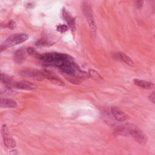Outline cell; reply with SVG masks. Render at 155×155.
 Here are the masks:
<instances>
[{
  "instance_id": "cell-7",
  "label": "cell",
  "mask_w": 155,
  "mask_h": 155,
  "mask_svg": "<svg viewBox=\"0 0 155 155\" xmlns=\"http://www.w3.org/2000/svg\"><path fill=\"white\" fill-rule=\"evenodd\" d=\"M62 16L70 28L72 33H74L76 30V21L74 18H73L65 8H62Z\"/></svg>"
},
{
  "instance_id": "cell-20",
  "label": "cell",
  "mask_w": 155,
  "mask_h": 155,
  "mask_svg": "<svg viewBox=\"0 0 155 155\" xmlns=\"http://www.w3.org/2000/svg\"><path fill=\"white\" fill-rule=\"evenodd\" d=\"M15 22H14V21H10L7 24V27H8V28H11L12 30L15 27Z\"/></svg>"
},
{
  "instance_id": "cell-10",
  "label": "cell",
  "mask_w": 155,
  "mask_h": 155,
  "mask_svg": "<svg viewBox=\"0 0 155 155\" xmlns=\"http://www.w3.org/2000/svg\"><path fill=\"white\" fill-rule=\"evenodd\" d=\"M133 82L134 84L142 88L143 89H146V90H149V89H151L154 87V84L149 82V81H144V80H140V79H133Z\"/></svg>"
},
{
  "instance_id": "cell-5",
  "label": "cell",
  "mask_w": 155,
  "mask_h": 155,
  "mask_svg": "<svg viewBox=\"0 0 155 155\" xmlns=\"http://www.w3.org/2000/svg\"><path fill=\"white\" fill-rule=\"evenodd\" d=\"M21 74L24 76L29 77L36 80H42L45 78L43 71H39L36 70H23Z\"/></svg>"
},
{
  "instance_id": "cell-14",
  "label": "cell",
  "mask_w": 155,
  "mask_h": 155,
  "mask_svg": "<svg viewBox=\"0 0 155 155\" xmlns=\"http://www.w3.org/2000/svg\"><path fill=\"white\" fill-rule=\"evenodd\" d=\"M88 73L89 77L90 78H91L92 79H93V80H95V81H102L103 79L102 77L97 71H96L94 70L89 69Z\"/></svg>"
},
{
  "instance_id": "cell-8",
  "label": "cell",
  "mask_w": 155,
  "mask_h": 155,
  "mask_svg": "<svg viewBox=\"0 0 155 155\" xmlns=\"http://www.w3.org/2000/svg\"><path fill=\"white\" fill-rule=\"evenodd\" d=\"M14 87L21 90H35L38 88V86L35 84L27 81H20L14 83Z\"/></svg>"
},
{
  "instance_id": "cell-13",
  "label": "cell",
  "mask_w": 155,
  "mask_h": 155,
  "mask_svg": "<svg viewBox=\"0 0 155 155\" xmlns=\"http://www.w3.org/2000/svg\"><path fill=\"white\" fill-rule=\"evenodd\" d=\"M1 81L7 87L10 88L12 86H14V84L13 83L12 79L8 75L4 73L1 74Z\"/></svg>"
},
{
  "instance_id": "cell-1",
  "label": "cell",
  "mask_w": 155,
  "mask_h": 155,
  "mask_svg": "<svg viewBox=\"0 0 155 155\" xmlns=\"http://www.w3.org/2000/svg\"><path fill=\"white\" fill-rule=\"evenodd\" d=\"M116 132L121 135H130L140 144H145L148 140L147 134L136 125L132 124H126L119 127L116 130Z\"/></svg>"
},
{
  "instance_id": "cell-18",
  "label": "cell",
  "mask_w": 155,
  "mask_h": 155,
  "mask_svg": "<svg viewBox=\"0 0 155 155\" xmlns=\"http://www.w3.org/2000/svg\"><path fill=\"white\" fill-rule=\"evenodd\" d=\"M143 4V1H136L134 2V5L137 8H140Z\"/></svg>"
},
{
  "instance_id": "cell-2",
  "label": "cell",
  "mask_w": 155,
  "mask_h": 155,
  "mask_svg": "<svg viewBox=\"0 0 155 155\" xmlns=\"http://www.w3.org/2000/svg\"><path fill=\"white\" fill-rule=\"evenodd\" d=\"M28 38V36L26 33H15L13 34L8 37L6 38L5 41L2 43L1 45V51H2L3 48H6L7 47H12L16 45H18L20 43H22L26 40H27Z\"/></svg>"
},
{
  "instance_id": "cell-16",
  "label": "cell",
  "mask_w": 155,
  "mask_h": 155,
  "mask_svg": "<svg viewBox=\"0 0 155 155\" xmlns=\"http://www.w3.org/2000/svg\"><path fill=\"white\" fill-rule=\"evenodd\" d=\"M27 53H28L29 54L31 55L32 56H33L36 58H38V59L40 58L41 54H39V53L35 49H34L33 48H32V47L27 48Z\"/></svg>"
},
{
  "instance_id": "cell-19",
  "label": "cell",
  "mask_w": 155,
  "mask_h": 155,
  "mask_svg": "<svg viewBox=\"0 0 155 155\" xmlns=\"http://www.w3.org/2000/svg\"><path fill=\"white\" fill-rule=\"evenodd\" d=\"M148 98L153 104H155V90L150 94Z\"/></svg>"
},
{
  "instance_id": "cell-6",
  "label": "cell",
  "mask_w": 155,
  "mask_h": 155,
  "mask_svg": "<svg viewBox=\"0 0 155 155\" xmlns=\"http://www.w3.org/2000/svg\"><path fill=\"white\" fill-rule=\"evenodd\" d=\"M113 117L117 120L123 122L129 119V116L117 107H113L110 109Z\"/></svg>"
},
{
  "instance_id": "cell-15",
  "label": "cell",
  "mask_w": 155,
  "mask_h": 155,
  "mask_svg": "<svg viewBox=\"0 0 155 155\" xmlns=\"http://www.w3.org/2000/svg\"><path fill=\"white\" fill-rule=\"evenodd\" d=\"M35 44L36 46H50L54 44V42L46 38H41L39 39Z\"/></svg>"
},
{
  "instance_id": "cell-9",
  "label": "cell",
  "mask_w": 155,
  "mask_h": 155,
  "mask_svg": "<svg viewBox=\"0 0 155 155\" xmlns=\"http://www.w3.org/2000/svg\"><path fill=\"white\" fill-rule=\"evenodd\" d=\"M27 50H25L23 48H21L20 49L16 50L13 56L15 62L18 64H21L24 62L27 58Z\"/></svg>"
},
{
  "instance_id": "cell-11",
  "label": "cell",
  "mask_w": 155,
  "mask_h": 155,
  "mask_svg": "<svg viewBox=\"0 0 155 155\" xmlns=\"http://www.w3.org/2000/svg\"><path fill=\"white\" fill-rule=\"evenodd\" d=\"M0 105L2 108H15L17 107V103L15 101L11 99L1 98Z\"/></svg>"
},
{
  "instance_id": "cell-3",
  "label": "cell",
  "mask_w": 155,
  "mask_h": 155,
  "mask_svg": "<svg viewBox=\"0 0 155 155\" xmlns=\"http://www.w3.org/2000/svg\"><path fill=\"white\" fill-rule=\"evenodd\" d=\"M82 9L89 24L91 33H92V35H95L96 31V26L93 16L90 4L88 1H84L82 4Z\"/></svg>"
},
{
  "instance_id": "cell-4",
  "label": "cell",
  "mask_w": 155,
  "mask_h": 155,
  "mask_svg": "<svg viewBox=\"0 0 155 155\" xmlns=\"http://www.w3.org/2000/svg\"><path fill=\"white\" fill-rule=\"evenodd\" d=\"M2 133L5 146L9 149L15 148L16 145V142L15 139L9 134L8 129L5 125H3L2 127Z\"/></svg>"
},
{
  "instance_id": "cell-17",
  "label": "cell",
  "mask_w": 155,
  "mask_h": 155,
  "mask_svg": "<svg viewBox=\"0 0 155 155\" xmlns=\"http://www.w3.org/2000/svg\"><path fill=\"white\" fill-rule=\"evenodd\" d=\"M68 27L66 25L60 24L56 27V30H57V31H58L61 33H64L68 30Z\"/></svg>"
},
{
  "instance_id": "cell-12",
  "label": "cell",
  "mask_w": 155,
  "mask_h": 155,
  "mask_svg": "<svg viewBox=\"0 0 155 155\" xmlns=\"http://www.w3.org/2000/svg\"><path fill=\"white\" fill-rule=\"evenodd\" d=\"M117 57L118 58L117 59H120V61H122L124 62L127 64V65L133 67L134 66V62L132 61V59L126 54H125L123 52H119L117 53Z\"/></svg>"
}]
</instances>
